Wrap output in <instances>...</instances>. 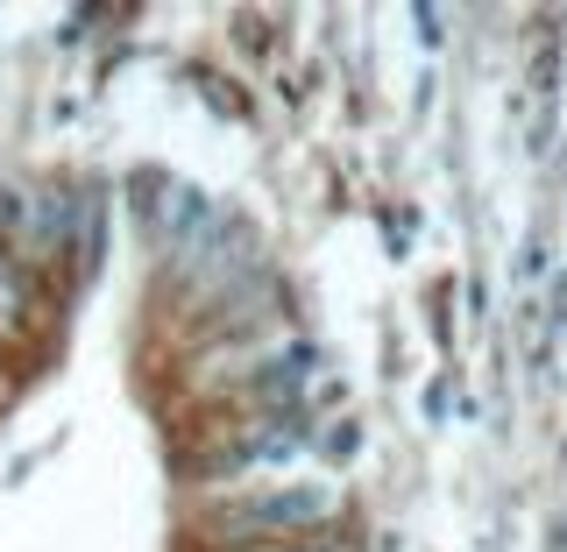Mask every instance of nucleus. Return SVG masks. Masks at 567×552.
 Returning a JSON list of instances; mask_svg holds the SVG:
<instances>
[{
	"mask_svg": "<svg viewBox=\"0 0 567 552\" xmlns=\"http://www.w3.org/2000/svg\"><path fill=\"white\" fill-rule=\"evenodd\" d=\"M29 319V298H22V277L8 270V256H0V333H22Z\"/></svg>",
	"mask_w": 567,
	"mask_h": 552,
	"instance_id": "1",
	"label": "nucleus"
}]
</instances>
